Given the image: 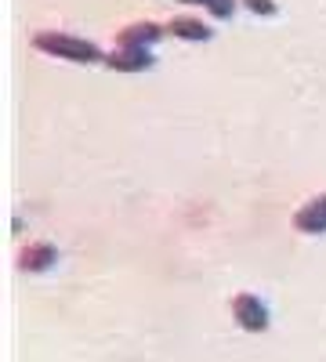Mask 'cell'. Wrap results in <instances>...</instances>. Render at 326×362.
<instances>
[{"mask_svg": "<svg viewBox=\"0 0 326 362\" xmlns=\"http://www.w3.org/2000/svg\"><path fill=\"white\" fill-rule=\"evenodd\" d=\"M33 47L40 54H51V58H66V62H76V66H105V51L87 40V37H76V33H58V29H40L33 33Z\"/></svg>", "mask_w": 326, "mask_h": 362, "instance_id": "1", "label": "cell"}, {"mask_svg": "<svg viewBox=\"0 0 326 362\" xmlns=\"http://www.w3.org/2000/svg\"><path fill=\"white\" fill-rule=\"evenodd\" d=\"M228 308H232L235 326H243L247 334H264V329H269V308H264V300L257 293H250V290L235 293L228 300Z\"/></svg>", "mask_w": 326, "mask_h": 362, "instance_id": "2", "label": "cell"}, {"mask_svg": "<svg viewBox=\"0 0 326 362\" xmlns=\"http://www.w3.org/2000/svg\"><path fill=\"white\" fill-rule=\"evenodd\" d=\"M163 37H167V25L141 18V22L124 25L120 33H116V44H120V47H149V51H153V47H156Z\"/></svg>", "mask_w": 326, "mask_h": 362, "instance_id": "3", "label": "cell"}, {"mask_svg": "<svg viewBox=\"0 0 326 362\" xmlns=\"http://www.w3.org/2000/svg\"><path fill=\"white\" fill-rule=\"evenodd\" d=\"M105 66L116 69V73H145L156 66V58L149 47H120L116 44L109 54H105Z\"/></svg>", "mask_w": 326, "mask_h": 362, "instance_id": "4", "label": "cell"}, {"mask_svg": "<svg viewBox=\"0 0 326 362\" xmlns=\"http://www.w3.org/2000/svg\"><path fill=\"white\" fill-rule=\"evenodd\" d=\"M58 264V247L47 239H33L18 250V268L22 272H51Z\"/></svg>", "mask_w": 326, "mask_h": 362, "instance_id": "5", "label": "cell"}, {"mask_svg": "<svg viewBox=\"0 0 326 362\" xmlns=\"http://www.w3.org/2000/svg\"><path fill=\"white\" fill-rule=\"evenodd\" d=\"M293 228L305 235H322L326 232V192L312 196L305 206L293 210Z\"/></svg>", "mask_w": 326, "mask_h": 362, "instance_id": "6", "label": "cell"}, {"mask_svg": "<svg viewBox=\"0 0 326 362\" xmlns=\"http://www.w3.org/2000/svg\"><path fill=\"white\" fill-rule=\"evenodd\" d=\"M167 33H170V37H182V40H189V44H203V40L214 37L211 25H206L203 18H192V15H174V18L167 22Z\"/></svg>", "mask_w": 326, "mask_h": 362, "instance_id": "7", "label": "cell"}, {"mask_svg": "<svg viewBox=\"0 0 326 362\" xmlns=\"http://www.w3.org/2000/svg\"><path fill=\"white\" fill-rule=\"evenodd\" d=\"M199 4L206 8V15L211 18H232V11H235V0H199Z\"/></svg>", "mask_w": 326, "mask_h": 362, "instance_id": "8", "label": "cell"}, {"mask_svg": "<svg viewBox=\"0 0 326 362\" xmlns=\"http://www.w3.org/2000/svg\"><path fill=\"white\" fill-rule=\"evenodd\" d=\"M240 4L247 8V11H254V15H261V18H272L279 8H276V0H240Z\"/></svg>", "mask_w": 326, "mask_h": 362, "instance_id": "9", "label": "cell"}, {"mask_svg": "<svg viewBox=\"0 0 326 362\" xmlns=\"http://www.w3.org/2000/svg\"><path fill=\"white\" fill-rule=\"evenodd\" d=\"M182 4H199V0H182Z\"/></svg>", "mask_w": 326, "mask_h": 362, "instance_id": "10", "label": "cell"}]
</instances>
